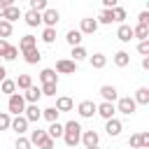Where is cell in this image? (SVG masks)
Wrapping results in <instances>:
<instances>
[{"label":"cell","instance_id":"cell-15","mask_svg":"<svg viewBox=\"0 0 149 149\" xmlns=\"http://www.w3.org/2000/svg\"><path fill=\"white\" fill-rule=\"evenodd\" d=\"M21 54H23V61H26L28 65H35V63H40V61H42V54H40V49H37V47L26 49V51H21Z\"/></svg>","mask_w":149,"mask_h":149},{"label":"cell","instance_id":"cell-28","mask_svg":"<svg viewBox=\"0 0 149 149\" xmlns=\"http://www.w3.org/2000/svg\"><path fill=\"white\" fill-rule=\"evenodd\" d=\"M0 91H2L5 95H12V93H16V81H14V79H7V77H5V79L0 81Z\"/></svg>","mask_w":149,"mask_h":149},{"label":"cell","instance_id":"cell-30","mask_svg":"<svg viewBox=\"0 0 149 149\" xmlns=\"http://www.w3.org/2000/svg\"><path fill=\"white\" fill-rule=\"evenodd\" d=\"M133 40H149V26H135L133 28Z\"/></svg>","mask_w":149,"mask_h":149},{"label":"cell","instance_id":"cell-16","mask_svg":"<svg viewBox=\"0 0 149 149\" xmlns=\"http://www.w3.org/2000/svg\"><path fill=\"white\" fill-rule=\"evenodd\" d=\"M40 81L42 84H58V72L54 68H44L40 72Z\"/></svg>","mask_w":149,"mask_h":149},{"label":"cell","instance_id":"cell-46","mask_svg":"<svg viewBox=\"0 0 149 149\" xmlns=\"http://www.w3.org/2000/svg\"><path fill=\"white\" fill-rule=\"evenodd\" d=\"M140 142H142V149H149V130L140 133Z\"/></svg>","mask_w":149,"mask_h":149},{"label":"cell","instance_id":"cell-34","mask_svg":"<svg viewBox=\"0 0 149 149\" xmlns=\"http://www.w3.org/2000/svg\"><path fill=\"white\" fill-rule=\"evenodd\" d=\"M12 30H14V26H12L9 21L0 19V37H2V40H7V37L12 35Z\"/></svg>","mask_w":149,"mask_h":149},{"label":"cell","instance_id":"cell-29","mask_svg":"<svg viewBox=\"0 0 149 149\" xmlns=\"http://www.w3.org/2000/svg\"><path fill=\"white\" fill-rule=\"evenodd\" d=\"M70 56H72V61H74V63H79V61L88 58V51H86L81 44H77V47H72V54H70Z\"/></svg>","mask_w":149,"mask_h":149},{"label":"cell","instance_id":"cell-31","mask_svg":"<svg viewBox=\"0 0 149 149\" xmlns=\"http://www.w3.org/2000/svg\"><path fill=\"white\" fill-rule=\"evenodd\" d=\"M42 42H44V44H54V42H56V28L44 26V30H42Z\"/></svg>","mask_w":149,"mask_h":149},{"label":"cell","instance_id":"cell-52","mask_svg":"<svg viewBox=\"0 0 149 149\" xmlns=\"http://www.w3.org/2000/svg\"><path fill=\"white\" fill-rule=\"evenodd\" d=\"M84 149H100V147H98V144H95V147H84Z\"/></svg>","mask_w":149,"mask_h":149},{"label":"cell","instance_id":"cell-24","mask_svg":"<svg viewBox=\"0 0 149 149\" xmlns=\"http://www.w3.org/2000/svg\"><path fill=\"white\" fill-rule=\"evenodd\" d=\"M133 100H135L137 105H149V88H147V86H140V88L135 91Z\"/></svg>","mask_w":149,"mask_h":149},{"label":"cell","instance_id":"cell-41","mask_svg":"<svg viewBox=\"0 0 149 149\" xmlns=\"http://www.w3.org/2000/svg\"><path fill=\"white\" fill-rule=\"evenodd\" d=\"M137 54L140 56H149V40H140L137 42Z\"/></svg>","mask_w":149,"mask_h":149},{"label":"cell","instance_id":"cell-37","mask_svg":"<svg viewBox=\"0 0 149 149\" xmlns=\"http://www.w3.org/2000/svg\"><path fill=\"white\" fill-rule=\"evenodd\" d=\"M14 149H33V144H30V140H28V137L19 135V137H16V142H14Z\"/></svg>","mask_w":149,"mask_h":149},{"label":"cell","instance_id":"cell-26","mask_svg":"<svg viewBox=\"0 0 149 149\" xmlns=\"http://www.w3.org/2000/svg\"><path fill=\"white\" fill-rule=\"evenodd\" d=\"M95 21H98V23H105V26H107V23H114V14H112V9L102 7V9H100V14L95 16Z\"/></svg>","mask_w":149,"mask_h":149},{"label":"cell","instance_id":"cell-4","mask_svg":"<svg viewBox=\"0 0 149 149\" xmlns=\"http://www.w3.org/2000/svg\"><path fill=\"white\" fill-rule=\"evenodd\" d=\"M58 21H61V12H58V9H54V7H47V9L42 12V23H44V26H49V28H56V26H58Z\"/></svg>","mask_w":149,"mask_h":149},{"label":"cell","instance_id":"cell-49","mask_svg":"<svg viewBox=\"0 0 149 149\" xmlns=\"http://www.w3.org/2000/svg\"><path fill=\"white\" fill-rule=\"evenodd\" d=\"M142 68L149 70V56H142Z\"/></svg>","mask_w":149,"mask_h":149},{"label":"cell","instance_id":"cell-51","mask_svg":"<svg viewBox=\"0 0 149 149\" xmlns=\"http://www.w3.org/2000/svg\"><path fill=\"white\" fill-rule=\"evenodd\" d=\"M5 77H7V70H5V65H2V63H0V81H2V79H5Z\"/></svg>","mask_w":149,"mask_h":149},{"label":"cell","instance_id":"cell-48","mask_svg":"<svg viewBox=\"0 0 149 149\" xmlns=\"http://www.w3.org/2000/svg\"><path fill=\"white\" fill-rule=\"evenodd\" d=\"M102 7L112 9V7H116V0H102Z\"/></svg>","mask_w":149,"mask_h":149},{"label":"cell","instance_id":"cell-10","mask_svg":"<svg viewBox=\"0 0 149 149\" xmlns=\"http://www.w3.org/2000/svg\"><path fill=\"white\" fill-rule=\"evenodd\" d=\"M98 21L93 19V16H86V19H81V23H79V33L81 35H93L95 30H98Z\"/></svg>","mask_w":149,"mask_h":149},{"label":"cell","instance_id":"cell-3","mask_svg":"<svg viewBox=\"0 0 149 149\" xmlns=\"http://www.w3.org/2000/svg\"><path fill=\"white\" fill-rule=\"evenodd\" d=\"M7 109H9L12 116L23 114V109H26V100H23V95H21V93H12L9 100H7Z\"/></svg>","mask_w":149,"mask_h":149},{"label":"cell","instance_id":"cell-2","mask_svg":"<svg viewBox=\"0 0 149 149\" xmlns=\"http://www.w3.org/2000/svg\"><path fill=\"white\" fill-rule=\"evenodd\" d=\"M116 112L119 114H123V116H133L135 114V109H137V102L130 98V95H123V98H116Z\"/></svg>","mask_w":149,"mask_h":149},{"label":"cell","instance_id":"cell-50","mask_svg":"<svg viewBox=\"0 0 149 149\" xmlns=\"http://www.w3.org/2000/svg\"><path fill=\"white\" fill-rule=\"evenodd\" d=\"M2 7H9V5H16V0H0Z\"/></svg>","mask_w":149,"mask_h":149},{"label":"cell","instance_id":"cell-20","mask_svg":"<svg viewBox=\"0 0 149 149\" xmlns=\"http://www.w3.org/2000/svg\"><path fill=\"white\" fill-rule=\"evenodd\" d=\"M54 107H56L58 112H70V109L74 107V102H72V98H70V95H58Z\"/></svg>","mask_w":149,"mask_h":149},{"label":"cell","instance_id":"cell-35","mask_svg":"<svg viewBox=\"0 0 149 149\" xmlns=\"http://www.w3.org/2000/svg\"><path fill=\"white\" fill-rule=\"evenodd\" d=\"M30 84H33V77H30V74H19V79H16V88L26 91Z\"/></svg>","mask_w":149,"mask_h":149},{"label":"cell","instance_id":"cell-23","mask_svg":"<svg viewBox=\"0 0 149 149\" xmlns=\"http://www.w3.org/2000/svg\"><path fill=\"white\" fill-rule=\"evenodd\" d=\"M112 61H114L116 68H126V65H130V54L128 51H116Z\"/></svg>","mask_w":149,"mask_h":149},{"label":"cell","instance_id":"cell-38","mask_svg":"<svg viewBox=\"0 0 149 149\" xmlns=\"http://www.w3.org/2000/svg\"><path fill=\"white\" fill-rule=\"evenodd\" d=\"M9 123H12V114L0 112V130H9Z\"/></svg>","mask_w":149,"mask_h":149},{"label":"cell","instance_id":"cell-36","mask_svg":"<svg viewBox=\"0 0 149 149\" xmlns=\"http://www.w3.org/2000/svg\"><path fill=\"white\" fill-rule=\"evenodd\" d=\"M112 14H114V23H123L126 21V9L123 7H112Z\"/></svg>","mask_w":149,"mask_h":149},{"label":"cell","instance_id":"cell-13","mask_svg":"<svg viewBox=\"0 0 149 149\" xmlns=\"http://www.w3.org/2000/svg\"><path fill=\"white\" fill-rule=\"evenodd\" d=\"M23 21H26V26H30V28H37V26L42 23V12L28 9V12L23 14Z\"/></svg>","mask_w":149,"mask_h":149},{"label":"cell","instance_id":"cell-27","mask_svg":"<svg viewBox=\"0 0 149 149\" xmlns=\"http://www.w3.org/2000/svg\"><path fill=\"white\" fill-rule=\"evenodd\" d=\"M65 42H68L70 47L81 44V33H79V30H74V28H72V30H68V33H65Z\"/></svg>","mask_w":149,"mask_h":149},{"label":"cell","instance_id":"cell-40","mask_svg":"<svg viewBox=\"0 0 149 149\" xmlns=\"http://www.w3.org/2000/svg\"><path fill=\"white\" fill-rule=\"evenodd\" d=\"M47 5H49V0H30V9H35V12H44Z\"/></svg>","mask_w":149,"mask_h":149},{"label":"cell","instance_id":"cell-42","mask_svg":"<svg viewBox=\"0 0 149 149\" xmlns=\"http://www.w3.org/2000/svg\"><path fill=\"white\" fill-rule=\"evenodd\" d=\"M2 58H5V61H16V58H19V47H12V44H9V49H7V54H5Z\"/></svg>","mask_w":149,"mask_h":149},{"label":"cell","instance_id":"cell-39","mask_svg":"<svg viewBox=\"0 0 149 149\" xmlns=\"http://www.w3.org/2000/svg\"><path fill=\"white\" fill-rule=\"evenodd\" d=\"M56 86H58V84H42L40 91H42V95H49V98H51V95H56Z\"/></svg>","mask_w":149,"mask_h":149},{"label":"cell","instance_id":"cell-44","mask_svg":"<svg viewBox=\"0 0 149 149\" xmlns=\"http://www.w3.org/2000/svg\"><path fill=\"white\" fill-rule=\"evenodd\" d=\"M137 26H149V12L147 9L137 14Z\"/></svg>","mask_w":149,"mask_h":149},{"label":"cell","instance_id":"cell-5","mask_svg":"<svg viewBox=\"0 0 149 149\" xmlns=\"http://www.w3.org/2000/svg\"><path fill=\"white\" fill-rule=\"evenodd\" d=\"M54 70L58 74H74L77 72V63L72 58H61V61H56V68Z\"/></svg>","mask_w":149,"mask_h":149},{"label":"cell","instance_id":"cell-25","mask_svg":"<svg viewBox=\"0 0 149 149\" xmlns=\"http://www.w3.org/2000/svg\"><path fill=\"white\" fill-rule=\"evenodd\" d=\"M47 135H49V137H54V140L63 137V123H58V121H51V123H49V128H47Z\"/></svg>","mask_w":149,"mask_h":149},{"label":"cell","instance_id":"cell-53","mask_svg":"<svg viewBox=\"0 0 149 149\" xmlns=\"http://www.w3.org/2000/svg\"><path fill=\"white\" fill-rule=\"evenodd\" d=\"M2 9H5V7H2V5H0V16H2Z\"/></svg>","mask_w":149,"mask_h":149},{"label":"cell","instance_id":"cell-21","mask_svg":"<svg viewBox=\"0 0 149 149\" xmlns=\"http://www.w3.org/2000/svg\"><path fill=\"white\" fill-rule=\"evenodd\" d=\"M88 63H91V68L102 70V68L107 65V56H105V54H100V51H95L93 56H88Z\"/></svg>","mask_w":149,"mask_h":149},{"label":"cell","instance_id":"cell-19","mask_svg":"<svg viewBox=\"0 0 149 149\" xmlns=\"http://www.w3.org/2000/svg\"><path fill=\"white\" fill-rule=\"evenodd\" d=\"M21 95H23L26 102H37V100L42 98V91H40V86H33V84H30V86L26 88V93H21Z\"/></svg>","mask_w":149,"mask_h":149},{"label":"cell","instance_id":"cell-12","mask_svg":"<svg viewBox=\"0 0 149 149\" xmlns=\"http://www.w3.org/2000/svg\"><path fill=\"white\" fill-rule=\"evenodd\" d=\"M23 14H21V9L16 7V5H9V7H5L2 9V16L0 19H5V21H9V23H14V21H19Z\"/></svg>","mask_w":149,"mask_h":149},{"label":"cell","instance_id":"cell-22","mask_svg":"<svg viewBox=\"0 0 149 149\" xmlns=\"http://www.w3.org/2000/svg\"><path fill=\"white\" fill-rule=\"evenodd\" d=\"M33 47H37V37L35 35H23L19 40V51H26V49H33Z\"/></svg>","mask_w":149,"mask_h":149},{"label":"cell","instance_id":"cell-47","mask_svg":"<svg viewBox=\"0 0 149 149\" xmlns=\"http://www.w3.org/2000/svg\"><path fill=\"white\" fill-rule=\"evenodd\" d=\"M7 49H9V42H7V40H2V37H0V58H2V56H5V54H7Z\"/></svg>","mask_w":149,"mask_h":149},{"label":"cell","instance_id":"cell-32","mask_svg":"<svg viewBox=\"0 0 149 149\" xmlns=\"http://www.w3.org/2000/svg\"><path fill=\"white\" fill-rule=\"evenodd\" d=\"M44 137H47V130H42V128H35V130H30V137H28V140H30V144H35V147H37V144H40Z\"/></svg>","mask_w":149,"mask_h":149},{"label":"cell","instance_id":"cell-1","mask_svg":"<svg viewBox=\"0 0 149 149\" xmlns=\"http://www.w3.org/2000/svg\"><path fill=\"white\" fill-rule=\"evenodd\" d=\"M63 140H65V144L68 147H77L79 144V140H81V126H79V121H68V123H63Z\"/></svg>","mask_w":149,"mask_h":149},{"label":"cell","instance_id":"cell-9","mask_svg":"<svg viewBox=\"0 0 149 149\" xmlns=\"http://www.w3.org/2000/svg\"><path fill=\"white\" fill-rule=\"evenodd\" d=\"M95 114H98V116H102V119H112V116L116 114V107H114V102L102 100L100 105H95Z\"/></svg>","mask_w":149,"mask_h":149},{"label":"cell","instance_id":"cell-11","mask_svg":"<svg viewBox=\"0 0 149 149\" xmlns=\"http://www.w3.org/2000/svg\"><path fill=\"white\" fill-rule=\"evenodd\" d=\"M77 112H79L81 119H91V116L95 114V102H93V100H81V102L77 105Z\"/></svg>","mask_w":149,"mask_h":149},{"label":"cell","instance_id":"cell-17","mask_svg":"<svg viewBox=\"0 0 149 149\" xmlns=\"http://www.w3.org/2000/svg\"><path fill=\"white\" fill-rule=\"evenodd\" d=\"M100 95H102V100H107V102H114V100L119 98V91H116V86H112V84H105V86H100Z\"/></svg>","mask_w":149,"mask_h":149},{"label":"cell","instance_id":"cell-7","mask_svg":"<svg viewBox=\"0 0 149 149\" xmlns=\"http://www.w3.org/2000/svg\"><path fill=\"white\" fill-rule=\"evenodd\" d=\"M28 126H30V123H28V119H26L23 114H16V116H12V123H9V128H12L16 135H23V133L28 130Z\"/></svg>","mask_w":149,"mask_h":149},{"label":"cell","instance_id":"cell-33","mask_svg":"<svg viewBox=\"0 0 149 149\" xmlns=\"http://www.w3.org/2000/svg\"><path fill=\"white\" fill-rule=\"evenodd\" d=\"M58 114H61V112H58L56 107H47V109H42V119H47L49 123H51V121H58Z\"/></svg>","mask_w":149,"mask_h":149},{"label":"cell","instance_id":"cell-45","mask_svg":"<svg viewBox=\"0 0 149 149\" xmlns=\"http://www.w3.org/2000/svg\"><path fill=\"white\" fill-rule=\"evenodd\" d=\"M128 144H130L133 149H142V142H140V133H135V135H130V140H128Z\"/></svg>","mask_w":149,"mask_h":149},{"label":"cell","instance_id":"cell-6","mask_svg":"<svg viewBox=\"0 0 149 149\" xmlns=\"http://www.w3.org/2000/svg\"><path fill=\"white\" fill-rule=\"evenodd\" d=\"M23 116L28 119V123H35V121H40V119H42V109L37 107V102H26Z\"/></svg>","mask_w":149,"mask_h":149},{"label":"cell","instance_id":"cell-8","mask_svg":"<svg viewBox=\"0 0 149 149\" xmlns=\"http://www.w3.org/2000/svg\"><path fill=\"white\" fill-rule=\"evenodd\" d=\"M121 130H123V123H121L116 116H112V119H105V133H107L109 137H116V135H121Z\"/></svg>","mask_w":149,"mask_h":149},{"label":"cell","instance_id":"cell-43","mask_svg":"<svg viewBox=\"0 0 149 149\" xmlns=\"http://www.w3.org/2000/svg\"><path fill=\"white\" fill-rule=\"evenodd\" d=\"M54 147H56V140H54V137H49V135L37 144V149H54Z\"/></svg>","mask_w":149,"mask_h":149},{"label":"cell","instance_id":"cell-18","mask_svg":"<svg viewBox=\"0 0 149 149\" xmlns=\"http://www.w3.org/2000/svg\"><path fill=\"white\" fill-rule=\"evenodd\" d=\"M116 37H119L121 42H130V40H133V26H128V23H119V28H116Z\"/></svg>","mask_w":149,"mask_h":149},{"label":"cell","instance_id":"cell-14","mask_svg":"<svg viewBox=\"0 0 149 149\" xmlns=\"http://www.w3.org/2000/svg\"><path fill=\"white\" fill-rule=\"evenodd\" d=\"M84 147H95L100 142V135L95 130H81V140H79Z\"/></svg>","mask_w":149,"mask_h":149}]
</instances>
